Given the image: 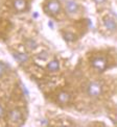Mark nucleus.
<instances>
[{"instance_id":"obj_5","label":"nucleus","mask_w":117,"mask_h":127,"mask_svg":"<svg viewBox=\"0 0 117 127\" xmlns=\"http://www.w3.org/2000/svg\"><path fill=\"white\" fill-rule=\"evenodd\" d=\"M14 7L19 13L24 12V10H26V8H27V2H26V0H15Z\"/></svg>"},{"instance_id":"obj_1","label":"nucleus","mask_w":117,"mask_h":127,"mask_svg":"<svg viewBox=\"0 0 117 127\" xmlns=\"http://www.w3.org/2000/svg\"><path fill=\"white\" fill-rule=\"evenodd\" d=\"M87 93L90 97L96 98L98 96H100L103 93V87L102 84L97 81H92L88 84L87 87Z\"/></svg>"},{"instance_id":"obj_8","label":"nucleus","mask_w":117,"mask_h":127,"mask_svg":"<svg viewBox=\"0 0 117 127\" xmlns=\"http://www.w3.org/2000/svg\"><path fill=\"white\" fill-rule=\"evenodd\" d=\"M70 94H69L68 92H61L58 93V101L60 102L61 104H65V103H68L69 101H70Z\"/></svg>"},{"instance_id":"obj_11","label":"nucleus","mask_w":117,"mask_h":127,"mask_svg":"<svg viewBox=\"0 0 117 127\" xmlns=\"http://www.w3.org/2000/svg\"><path fill=\"white\" fill-rule=\"evenodd\" d=\"M64 39H65L67 42H73L75 40V34L72 32H65L64 33Z\"/></svg>"},{"instance_id":"obj_12","label":"nucleus","mask_w":117,"mask_h":127,"mask_svg":"<svg viewBox=\"0 0 117 127\" xmlns=\"http://www.w3.org/2000/svg\"><path fill=\"white\" fill-rule=\"evenodd\" d=\"M26 46H27L29 49H35L37 47V43L34 40H28L27 42H26Z\"/></svg>"},{"instance_id":"obj_2","label":"nucleus","mask_w":117,"mask_h":127,"mask_svg":"<svg viewBox=\"0 0 117 127\" xmlns=\"http://www.w3.org/2000/svg\"><path fill=\"white\" fill-rule=\"evenodd\" d=\"M91 64H92V67L94 69H96L98 72H103L107 69V59L105 56H96L91 61Z\"/></svg>"},{"instance_id":"obj_13","label":"nucleus","mask_w":117,"mask_h":127,"mask_svg":"<svg viewBox=\"0 0 117 127\" xmlns=\"http://www.w3.org/2000/svg\"><path fill=\"white\" fill-rule=\"evenodd\" d=\"M5 71H6V66H5L2 62H0V78L2 77V75L5 73Z\"/></svg>"},{"instance_id":"obj_4","label":"nucleus","mask_w":117,"mask_h":127,"mask_svg":"<svg viewBox=\"0 0 117 127\" xmlns=\"http://www.w3.org/2000/svg\"><path fill=\"white\" fill-rule=\"evenodd\" d=\"M9 120L13 123H20L22 121V113L19 109H13L9 113Z\"/></svg>"},{"instance_id":"obj_6","label":"nucleus","mask_w":117,"mask_h":127,"mask_svg":"<svg viewBox=\"0 0 117 127\" xmlns=\"http://www.w3.org/2000/svg\"><path fill=\"white\" fill-rule=\"evenodd\" d=\"M78 9V4L74 1H71V0H69V1L66 2V12L68 14H75Z\"/></svg>"},{"instance_id":"obj_3","label":"nucleus","mask_w":117,"mask_h":127,"mask_svg":"<svg viewBox=\"0 0 117 127\" xmlns=\"http://www.w3.org/2000/svg\"><path fill=\"white\" fill-rule=\"evenodd\" d=\"M61 9L60 0H47L45 5V10L50 15H56Z\"/></svg>"},{"instance_id":"obj_14","label":"nucleus","mask_w":117,"mask_h":127,"mask_svg":"<svg viewBox=\"0 0 117 127\" xmlns=\"http://www.w3.org/2000/svg\"><path fill=\"white\" fill-rule=\"evenodd\" d=\"M3 115H4V108L2 107V105L0 104V118H1Z\"/></svg>"},{"instance_id":"obj_7","label":"nucleus","mask_w":117,"mask_h":127,"mask_svg":"<svg viewBox=\"0 0 117 127\" xmlns=\"http://www.w3.org/2000/svg\"><path fill=\"white\" fill-rule=\"evenodd\" d=\"M14 57L16 59L19 64H25L28 62V55L26 53H23V52H15L14 53Z\"/></svg>"},{"instance_id":"obj_10","label":"nucleus","mask_w":117,"mask_h":127,"mask_svg":"<svg viewBox=\"0 0 117 127\" xmlns=\"http://www.w3.org/2000/svg\"><path fill=\"white\" fill-rule=\"evenodd\" d=\"M47 69H48L50 72H56L60 69V63H58V61H57V60L51 61L48 63V65H47Z\"/></svg>"},{"instance_id":"obj_15","label":"nucleus","mask_w":117,"mask_h":127,"mask_svg":"<svg viewBox=\"0 0 117 127\" xmlns=\"http://www.w3.org/2000/svg\"><path fill=\"white\" fill-rule=\"evenodd\" d=\"M94 1L96 2V3H104V2L106 1V0H94Z\"/></svg>"},{"instance_id":"obj_9","label":"nucleus","mask_w":117,"mask_h":127,"mask_svg":"<svg viewBox=\"0 0 117 127\" xmlns=\"http://www.w3.org/2000/svg\"><path fill=\"white\" fill-rule=\"evenodd\" d=\"M104 24H105V27L111 31H114L116 29V23H115L114 19H112V18H106L104 20Z\"/></svg>"}]
</instances>
